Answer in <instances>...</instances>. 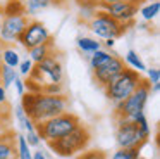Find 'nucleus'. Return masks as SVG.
<instances>
[{"mask_svg": "<svg viewBox=\"0 0 160 159\" xmlns=\"http://www.w3.org/2000/svg\"><path fill=\"white\" fill-rule=\"evenodd\" d=\"M88 26H90L91 33L95 35V38L98 40H117L119 36L128 31V24H121L115 19H112L105 10H100L88 21Z\"/></svg>", "mask_w": 160, "mask_h": 159, "instance_id": "obj_7", "label": "nucleus"}, {"mask_svg": "<svg viewBox=\"0 0 160 159\" xmlns=\"http://www.w3.org/2000/svg\"><path fill=\"white\" fill-rule=\"evenodd\" d=\"M124 64H128L131 69H134V71H138V73L146 71V64L143 62V59L138 55V52H136V50H128V52H126Z\"/></svg>", "mask_w": 160, "mask_h": 159, "instance_id": "obj_20", "label": "nucleus"}, {"mask_svg": "<svg viewBox=\"0 0 160 159\" xmlns=\"http://www.w3.org/2000/svg\"><path fill=\"white\" fill-rule=\"evenodd\" d=\"M90 142H91L90 128L81 124V126H78L76 130L71 131L66 137L57 138V140H48L47 145L59 159H72L74 156H78L84 149H88Z\"/></svg>", "mask_w": 160, "mask_h": 159, "instance_id": "obj_3", "label": "nucleus"}, {"mask_svg": "<svg viewBox=\"0 0 160 159\" xmlns=\"http://www.w3.org/2000/svg\"><path fill=\"white\" fill-rule=\"evenodd\" d=\"M129 119H131V121H134V123L138 124V128L143 131V135L150 138V124H148V119H146V114H145V111H143V112H138V114H134V116H131Z\"/></svg>", "mask_w": 160, "mask_h": 159, "instance_id": "obj_27", "label": "nucleus"}, {"mask_svg": "<svg viewBox=\"0 0 160 159\" xmlns=\"http://www.w3.org/2000/svg\"><path fill=\"white\" fill-rule=\"evenodd\" d=\"M141 80H143L141 73L126 68L124 71L119 73V74L103 88L105 97H107L110 102H114V104L122 102V100L128 99V97L134 92V88L139 85Z\"/></svg>", "mask_w": 160, "mask_h": 159, "instance_id": "obj_5", "label": "nucleus"}, {"mask_svg": "<svg viewBox=\"0 0 160 159\" xmlns=\"http://www.w3.org/2000/svg\"><path fill=\"white\" fill-rule=\"evenodd\" d=\"M100 10H105L112 19H115L121 24H128V26H131L138 16V5L132 3L131 0H119V2L103 5Z\"/></svg>", "mask_w": 160, "mask_h": 159, "instance_id": "obj_11", "label": "nucleus"}, {"mask_svg": "<svg viewBox=\"0 0 160 159\" xmlns=\"http://www.w3.org/2000/svg\"><path fill=\"white\" fill-rule=\"evenodd\" d=\"M0 62H2V47H0Z\"/></svg>", "mask_w": 160, "mask_h": 159, "instance_id": "obj_41", "label": "nucleus"}, {"mask_svg": "<svg viewBox=\"0 0 160 159\" xmlns=\"http://www.w3.org/2000/svg\"><path fill=\"white\" fill-rule=\"evenodd\" d=\"M114 2H119V0H97L98 9H102L103 5H108V3H114Z\"/></svg>", "mask_w": 160, "mask_h": 159, "instance_id": "obj_36", "label": "nucleus"}, {"mask_svg": "<svg viewBox=\"0 0 160 159\" xmlns=\"http://www.w3.org/2000/svg\"><path fill=\"white\" fill-rule=\"evenodd\" d=\"M103 43H105V47H107V48H112L115 45V40H103Z\"/></svg>", "mask_w": 160, "mask_h": 159, "instance_id": "obj_38", "label": "nucleus"}, {"mask_svg": "<svg viewBox=\"0 0 160 159\" xmlns=\"http://www.w3.org/2000/svg\"><path fill=\"white\" fill-rule=\"evenodd\" d=\"M78 48L84 54H93L98 48H102V41H98V38H91V36H79L78 38Z\"/></svg>", "mask_w": 160, "mask_h": 159, "instance_id": "obj_18", "label": "nucleus"}, {"mask_svg": "<svg viewBox=\"0 0 160 159\" xmlns=\"http://www.w3.org/2000/svg\"><path fill=\"white\" fill-rule=\"evenodd\" d=\"M131 2H132V3H136V5H138V3H141L143 0H131Z\"/></svg>", "mask_w": 160, "mask_h": 159, "instance_id": "obj_39", "label": "nucleus"}, {"mask_svg": "<svg viewBox=\"0 0 160 159\" xmlns=\"http://www.w3.org/2000/svg\"><path fill=\"white\" fill-rule=\"evenodd\" d=\"M55 159H59V157H55Z\"/></svg>", "mask_w": 160, "mask_h": 159, "instance_id": "obj_45", "label": "nucleus"}, {"mask_svg": "<svg viewBox=\"0 0 160 159\" xmlns=\"http://www.w3.org/2000/svg\"><path fill=\"white\" fill-rule=\"evenodd\" d=\"M139 151L141 149H136V147H132V149H121L119 147L108 159H139L141 157Z\"/></svg>", "mask_w": 160, "mask_h": 159, "instance_id": "obj_25", "label": "nucleus"}, {"mask_svg": "<svg viewBox=\"0 0 160 159\" xmlns=\"http://www.w3.org/2000/svg\"><path fill=\"white\" fill-rule=\"evenodd\" d=\"M72 159H108V154L102 149H84Z\"/></svg>", "mask_w": 160, "mask_h": 159, "instance_id": "obj_26", "label": "nucleus"}, {"mask_svg": "<svg viewBox=\"0 0 160 159\" xmlns=\"http://www.w3.org/2000/svg\"><path fill=\"white\" fill-rule=\"evenodd\" d=\"M33 66H35V62H33L29 57L21 59V61H19V64H18V68H16V69H18V74L28 78V76L31 74V71H33Z\"/></svg>", "mask_w": 160, "mask_h": 159, "instance_id": "obj_28", "label": "nucleus"}, {"mask_svg": "<svg viewBox=\"0 0 160 159\" xmlns=\"http://www.w3.org/2000/svg\"><path fill=\"white\" fill-rule=\"evenodd\" d=\"M12 85H14V88H16V92H18L19 97L24 95V92H26V83H24V80L18 76V78L14 80V83H12Z\"/></svg>", "mask_w": 160, "mask_h": 159, "instance_id": "obj_32", "label": "nucleus"}, {"mask_svg": "<svg viewBox=\"0 0 160 159\" xmlns=\"http://www.w3.org/2000/svg\"><path fill=\"white\" fill-rule=\"evenodd\" d=\"M18 76L19 74H18V69L16 68H9V66H5V64H0V83H2L5 88H9Z\"/></svg>", "mask_w": 160, "mask_h": 159, "instance_id": "obj_24", "label": "nucleus"}, {"mask_svg": "<svg viewBox=\"0 0 160 159\" xmlns=\"http://www.w3.org/2000/svg\"><path fill=\"white\" fill-rule=\"evenodd\" d=\"M16 151H18L16 159H31L33 151L26 142L24 135H16Z\"/></svg>", "mask_w": 160, "mask_h": 159, "instance_id": "obj_23", "label": "nucleus"}, {"mask_svg": "<svg viewBox=\"0 0 160 159\" xmlns=\"http://www.w3.org/2000/svg\"><path fill=\"white\" fill-rule=\"evenodd\" d=\"M0 16H11V14H26L22 0H7L0 7Z\"/></svg>", "mask_w": 160, "mask_h": 159, "instance_id": "obj_22", "label": "nucleus"}, {"mask_svg": "<svg viewBox=\"0 0 160 159\" xmlns=\"http://www.w3.org/2000/svg\"><path fill=\"white\" fill-rule=\"evenodd\" d=\"M76 3H78V7H79V16L83 17L86 23L98 12L97 0H76Z\"/></svg>", "mask_w": 160, "mask_h": 159, "instance_id": "obj_17", "label": "nucleus"}, {"mask_svg": "<svg viewBox=\"0 0 160 159\" xmlns=\"http://www.w3.org/2000/svg\"><path fill=\"white\" fill-rule=\"evenodd\" d=\"M0 28H2V16H0Z\"/></svg>", "mask_w": 160, "mask_h": 159, "instance_id": "obj_42", "label": "nucleus"}, {"mask_svg": "<svg viewBox=\"0 0 160 159\" xmlns=\"http://www.w3.org/2000/svg\"><path fill=\"white\" fill-rule=\"evenodd\" d=\"M31 159H47V156H45V152H42V151H35L31 154Z\"/></svg>", "mask_w": 160, "mask_h": 159, "instance_id": "obj_35", "label": "nucleus"}, {"mask_svg": "<svg viewBox=\"0 0 160 159\" xmlns=\"http://www.w3.org/2000/svg\"><path fill=\"white\" fill-rule=\"evenodd\" d=\"M148 97H150V83L143 78L128 99H124L119 104H114V118L129 119L134 114L143 112L146 107V102H148Z\"/></svg>", "mask_w": 160, "mask_h": 159, "instance_id": "obj_6", "label": "nucleus"}, {"mask_svg": "<svg viewBox=\"0 0 160 159\" xmlns=\"http://www.w3.org/2000/svg\"><path fill=\"white\" fill-rule=\"evenodd\" d=\"M24 138H26V142H28L29 147H38V145L42 144V138H40V135L36 133V130L35 131H28V133L24 135Z\"/></svg>", "mask_w": 160, "mask_h": 159, "instance_id": "obj_30", "label": "nucleus"}, {"mask_svg": "<svg viewBox=\"0 0 160 159\" xmlns=\"http://www.w3.org/2000/svg\"><path fill=\"white\" fill-rule=\"evenodd\" d=\"M139 159H145V157H139Z\"/></svg>", "mask_w": 160, "mask_h": 159, "instance_id": "obj_44", "label": "nucleus"}, {"mask_svg": "<svg viewBox=\"0 0 160 159\" xmlns=\"http://www.w3.org/2000/svg\"><path fill=\"white\" fill-rule=\"evenodd\" d=\"M150 92L158 93L160 92V83H152V85H150Z\"/></svg>", "mask_w": 160, "mask_h": 159, "instance_id": "obj_37", "label": "nucleus"}, {"mask_svg": "<svg viewBox=\"0 0 160 159\" xmlns=\"http://www.w3.org/2000/svg\"><path fill=\"white\" fill-rule=\"evenodd\" d=\"M148 142L138 124L126 118H115V144L121 149H141Z\"/></svg>", "mask_w": 160, "mask_h": 159, "instance_id": "obj_8", "label": "nucleus"}, {"mask_svg": "<svg viewBox=\"0 0 160 159\" xmlns=\"http://www.w3.org/2000/svg\"><path fill=\"white\" fill-rule=\"evenodd\" d=\"M0 7H2V2H0Z\"/></svg>", "mask_w": 160, "mask_h": 159, "instance_id": "obj_43", "label": "nucleus"}, {"mask_svg": "<svg viewBox=\"0 0 160 159\" xmlns=\"http://www.w3.org/2000/svg\"><path fill=\"white\" fill-rule=\"evenodd\" d=\"M29 17L26 14H11L2 16V28H0V43L2 45H14L18 38L24 31Z\"/></svg>", "mask_w": 160, "mask_h": 159, "instance_id": "obj_10", "label": "nucleus"}, {"mask_svg": "<svg viewBox=\"0 0 160 159\" xmlns=\"http://www.w3.org/2000/svg\"><path fill=\"white\" fill-rule=\"evenodd\" d=\"M19 61H21V55L12 45H2V62L0 64H5L9 68H18Z\"/></svg>", "mask_w": 160, "mask_h": 159, "instance_id": "obj_15", "label": "nucleus"}, {"mask_svg": "<svg viewBox=\"0 0 160 159\" xmlns=\"http://www.w3.org/2000/svg\"><path fill=\"white\" fill-rule=\"evenodd\" d=\"M52 52H53V43H43V45H36V47L29 48V50H28V57L36 64V62L43 61L45 57H48Z\"/></svg>", "mask_w": 160, "mask_h": 159, "instance_id": "obj_16", "label": "nucleus"}, {"mask_svg": "<svg viewBox=\"0 0 160 159\" xmlns=\"http://www.w3.org/2000/svg\"><path fill=\"white\" fill-rule=\"evenodd\" d=\"M18 43L22 48L29 50V48L36 47V45H43V43H53V38L50 30L38 19H31L29 17L28 24H26L24 31L21 33V36L18 38Z\"/></svg>", "mask_w": 160, "mask_h": 159, "instance_id": "obj_9", "label": "nucleus"}, {"mask_svg": "<svg viewBox=\"0 0 160 159\" xmlns=\"http://www.w3.org/2000/svg\"><path fill=\"white\" fill-rule=\"evenodd\" d=\"M16 133L5 130L0 135V159H16Z\"/></svg>", "mask_w": 160, "mask_h": 159, "instance_id": "obj_13", "label": "nucleus"}, {"mask_svg": "<svg viewBox=\"0 0 160 159\" xmlns=\"http://www.w3.org/2000/svg\"><path fill=\"white\" fill-rule=\"evenodd\" d=\"M112 52H108L107 48H98L97 52H93V54H90V66L91 69H97L100 68V66L107 64L108 61L112 59Z\"/></svg>", "mask_w": 160, "mask_h": 159, "instance_id": "obj_19", "label": "nucleus"}, {"mask_svg": "<svg viewBox=\"0 0 160 159\" xmlns=\"http://www.w3.org/2000/svg\"><path fill=\"white\" fill-rule=\"evenodd\" d=\"M5 130H9V128H0V135L4 133V131H5Z\"/></svg>", "mask_w": 160, "mask_h": 159, "instance_id": "obj_40", "label": "nucleus"}, {"mask_svg": "<svg viewBox=\"0 0 160 159\" xmlns=\"http://www.w3.org/2000/svg\"><path fill=\"white\" fill-rule=\"evenodd\" d=\"M40 92L48 93V95H59V93H64V86L62 83H48V85H43Z\"/></svg>", "mask_w": 160, "mask_h": 159, "instance_id": "obj_29", "label": "nucleus"}, {"mask_svg": "<svg viewBox=\"0 0 160 159\" xmlns=\"http://www.w3.org/2000/svg\"><path fill=\"white\" fill-rule=\"evenodd\" d=\"M124 69H126L124 59L114 54L107 64L100 66V68H97V69H91V71H93V78H95V81H97V85L100 86V88H105V86H107L119 73L124 71Z\"/></svg>", "mask_w": 160, "mask_h": 159, "instance_id": "obj_12", "label": "nucleus"}, {"mask_svg": "<svg viewBox=\"0 0 160 159\" xmlns=\"http://www.w3.org/2000/svg\"><path fill=\"white\" fill-rule=\"evenodd\" d=\"M81 124L83 123H81L78 114L66 111V112L57 114L50 119L42 121V123H35V130L40 135L42 142H48V140H57V138L66 137Z\"/></svg>", "mask_w": 160, "mask_h": 159, "instance_id": "obj_4", "label": "nucleus"}, {"mask_svg": "<svg viewBox=\"0 0 160 159\" xmlns=\"http://www.w3.org/2000/svg\"><path fill=\"white\" fill-rule=\"evenodd\" d=\"M146 81L152 83H160V69L158 68H150L146 69Z\"/></svg>", "mask_w": 160, "mask_h": 159, "instance_id": "obj_31", "label": "nucleus"}, {"mask_svg": "<svg viewBox=\"0 0 160 159\" xmlns=\"http://www.w3.org/2000/svg\"><path fill=\"white\" fill-rule=\"evenodd\" d=\"M7 106H11L7 99V88L0 83V107H7Z\"/></svg>", "mask_w": 160, "mask_h": 159, "instance_id": "obj_33", "label": "nucleus"}, {"mask_svg": "<svg viewBox=\"0 0 160 159\" xmlns=\"http://www.w3.org/2000/svg\"><path fill=\"white\" fill-rule=\"evenodd\" d=\"M22 3H24V10H26V16L28 17L36 16L38 12L48 9V7L60 5L59 0H22Z\"/></svg>", "mask_w": 160, "mask_h": 159, "instance_id": "obj_14", "label": "nucleus"}, {"mask_svg": "<svg viewBox=\"0 0 160 159\" xmlns=\"http://www.w3.org/2000/svg\"><path fill=\"white\" fill-rule=\"evenodd\" d=\"M64 80V66L60 62L59 55H55V52L45 57L43 61L36 62L33 66L31 74L28 76L26 83V90L28 92H40L43 85L48 83H62Z\"/></svg>", "mask_w": 160, "mask_h": 159, "instance_id": "obj_2", "label": "nucleus"}, {"mask_svg": "<svg viewBox=\"0 0 160 159\" xmlns=\"http://www.w3.org/2000/svg\"><path fill=\"white\" fill-rule=\"evenodd\" d=\"M67 106H69V99L64 93L48 95L43 92H28L26 90L24 95H21V107L33 123H42L57 114L66 112Z\"/></svg>", "mask_w": 160, "mask_h": 159, "instance_id": "obj_1", "label": "nucleus"}, {"mask_svg": "<svg viewBox=\"0 0 160 159\" xmlns=\"http://www.w3.org/2000/svg\"><path fill=\"white\" fill-rule=\"evenodd\" d=\"M158 12H160V2L158 0H153V2L146 3V5H143L141 9H139V16H141V19L146 21V23H152L153 19H157Z\"/></svg>", "mask_w": 160, "mask_h": 159, "instance_id": "obj_21", "label": "nucleus"}, {"mask_svg": "<svg viewBox=\"0 0 160 159\" xmlns=\"http://www.w3.org/2000/svg\"><path fill=\"white\" fill-rule=\"evenodd\" d=\"M19 124H21V128L26 131V133H28V131H35V123H33V121L29 119L28 116H26V118H24V119H22Z\"/></svg>", "mask_w": 160, "mask_h": 159, "instance_id": "obj_34", "label": "nucleus"}]
</instances>
